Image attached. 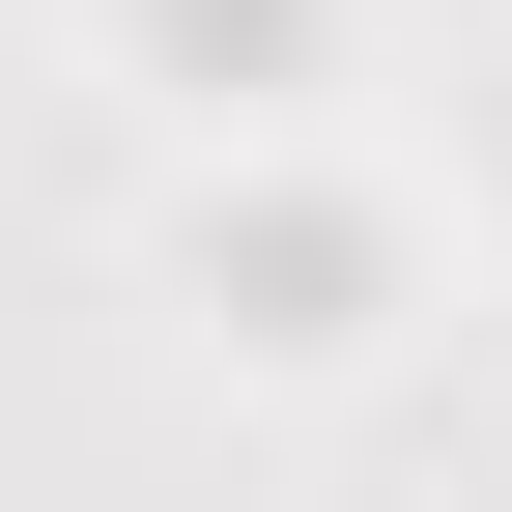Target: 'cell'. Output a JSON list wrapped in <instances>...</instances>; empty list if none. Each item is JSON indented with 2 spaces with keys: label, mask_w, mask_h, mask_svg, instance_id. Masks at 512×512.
<instances>
[{
  "label": "cell",
  "mask_w": 512,
  "mask_h": 512,
  "mask_svg": "<svg viewBox=\"0 0 512 512\" xmlns=\"http://www.w3.org/2000/svg\"><path fill=\"white\" fill-rule=\"evenodd\" d=\"M171 57H200V114H228V57H285V0H143Z\"/></svg>",
  "instance_id": "obj_1"
}]
</instances>
